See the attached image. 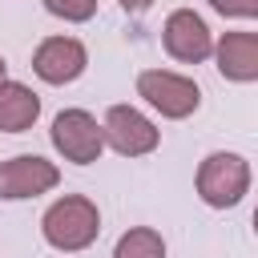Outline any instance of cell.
<instances>
[{
  "label": "cell",
  "mask_w": 258,
  "mask_h": 258,
  "mask_svg": "<svg viewBox=\"0 0 258 258\" xmlns=\"http://www.w3.org/2000/svg\"><path fill=\"white\" fill-rule=\"evenodd\" d=\"M40 234L52 250H64V254H77V250H89L101 234V214H97V202L81 198V194H64L56 198L44 218H40Z\"/></svg>",
  "instance_id": "6da1fadb"
},
{
  "label": "cell",
  "mask_w": 258,
  "mask_h": 258,
  "mask_svg": "<svg viewBox=\"0 0 258 258\" xmlns=\"http://www.w3.org/2000/svg\"><path fill=\"white\" fill-rule=\"evenodd\" d=\"M250 189V161L242 153H210L198 165V194L214 210H230Z\"/></svg>",
  "instance_id": "7a4b0ae2"
},
{
  "label": "cell",
  "mask_w": 258,
  "mask_h": 258,
  "mask_svg": "<svg viewBox=\"0 0 258 258\" xmlns=\"http://www.w3.org/2000/svg\"><path fill=\"white\" fill-rule=\"evenodd\" d=\"M137 97H145V105H153L169 121H181V117L198 113V105H202V89L189 77L169 73V69H145V73H137Z\"/></svg>",
  "instance_id": "3957f363"
},
{
  "label": "cell",
  "mask_w": 258,
  "mask_h": 258,
  "mask_svg": "<svg viewBox=\"0 0 258 258\" xmlns=\"http://www.w3.org/2000/svg\"><path fill=\"white\" fill-rule=\"evenodd\" d=\"M48 137H52V149H56L64 161H73V165H93V161L101 157V149H105L101 125H97V117L85 113V109H60V113L52 117Z\"/></svg>",
  "instance_id": "277c9868"
},
{
  "label": "cell",
  "mask_w": 258,
  "mask_h": 258,
  "mask_svg": "<svg viewBox=\"0 0 258 258\" xmlns=\"http://www.w3.org/2000/svg\"><path fill=\"white\" fill-rule=\"evenodd\" d=\"M101 133H105V145H113L121 157H145V153H153L157 141H161L157 125H153L145 113H137L133 105H113V109L105 113Z\"/></svg>",
  "instance_id": "5b68a950"
},
{
  "label": "cell",
  "mask_w": 258,
  "mask_h": 258,
  "mask_svg": "<svg viewBox=\"0 0 258 258\" xmlns=\"http://www.w3.org/2000/svg\"><path fill=\"white\" fill-rule=\"evenodd\" d=\"M56 181H60V169L36 153H20V157L0 161V198L4 202H24L36 194H48Z\"/></svg>",
  "instance_id": "8992f818"
},
{
  "label": "cell",
  "mask_w": 258,
  "mask_h": 258,
  "mask_svg": "<svg viewBox=\"0 0 258 258\" xmlns=\"http://www.w3.org/2000/svg\"><path fill=\"white\" fill-rule=\"evenodd\" d=\"M161 40H165V52L173 60H181V64H202L214 52V32L206 28V20L194 8L169 12V20L161 28Z\"/></svg>",
  "instance_id": "52a82bcc"
},
{
  "label": "cell",
  "mask_w": 258,
  "mask_h": 258,
  "mask_svg": "<svg viewBox=\"0 0 258 258\" xmlns=\"http://www.w3.org/2000/svg\"><path fill=\"white\" fill-rule=\"evenodd\" d=\"M85 64H89V52L77 36H48L32 52V73L44 85H69L85 73Z\"/></svg>",
  "instance_id": "ba28073f"
},
{
  "label": "cell",
  "mask_w": 258,
  "mask_h": 258,
  "mask_svg": "<svg viewBox=\"0 0 258 258\" xmlns=\"http://www.w3.org/2000/svg\"><path fill=\"white\" fill-rule=\"evenodd\" d=\"M214 56H218V73L226 81H238V85H250L258 81V32H226L218 44H214Z\"/></svg>",
  "instance_id": "9c48e42d"
},
{
  "label": "cell",
  "mask_w": 258,
  "mask_h": 258,
  "mask_svg": "<svg viewBox=\"0 0 258 258\" xmlns=\"http://www.w3.org/2000/svg\"><path fill=\"white\" fill-rule=\"evenodd\" d=\"M40 117V97L20 81H0V133H24Z\"/></svg>",
  "instance_id": "30bf717a"
},
{
  "label": "cell",
  "mask_w": 258,
  "mask_h": 258,
  "mask_svg": "<svg viewBox=\"0 0 258 258\" xmlns=\"http://www.w3.org/2000/svg\"><path fill=\"white\" fill-rule=\"evenodd\" d=\"M113 258H165V238L149 226H133L117 238Z\"/></svg>",
  "instance_id": "8fae6325"
},
{
  "label": "cell",
  "mask_w": 258,
  "mask_h": 258,
  "mask_svg": "<svg viewBox=\"0 0 258 258\" xmlns=\"http://www.w3.org/2000/svg\"><path fill=\"white\" fill-rule=\"evenodd\" d=\"M44 8H48L52 16L69 20V24H85V20H93L97 0H44Z\"/></svg>",
  "instance_id": "7c38bea8"
},
{
  "label": "cell",
  "mask_w": 258,
  "mask_h": 258,
  "mask_svg": "<svg viewBox=\"0 0 258 258\" xmlns=\"http://www.w3.org/2000/svg\"><path fill=\"white\" fill-rule=\"evenodd\" d=\"M210 8L222 12V16H238V20L258 16V0H210Z\"/></svg>",
  "instance_id": "4fadbf2b"
},
{
  "label": "cell",
  "mask_w": 258,
  "mask_h": 258,
  "mask_svg": "<svg viewBox=\"0 0 258 258\" xmlns=\"http://www.w3.org/2000/svg\"><path fill=\"white\" fill-rule=\"evenodd\" d=\"M117 4H121L125 12H133V16H141V12H145V8L153 4V0H117Z\"/></svg>",
  "instance_id": "5bb4252c"
},
{
  "label": "cell",
  "mask_w": 258,
  "mask_h": 258,
  "mask_svg": "<svg viewBox=\"0 0 258 258\" xmlns=\"http://www.w3.org/2000/svg\"><path fill=\"white\" fill-rule=\"evenodd\" d=\"M0 81H8V64H4V56H0Z\"/></svg>",
  "instance_id": "9a60e30c"
}]
</instances>
